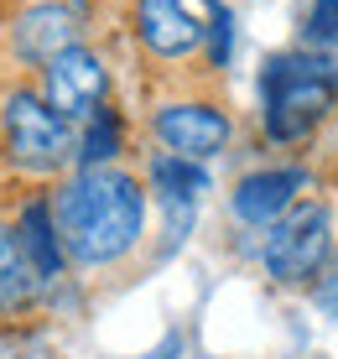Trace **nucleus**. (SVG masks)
<instances>
[{
    "label": "nucleus",
    "instance_id": "14",
    "mask_svg": "<svg viewBox=\"0 0 338 359\" xmlns=\"http://www.w3.org/2000/svg\"><path fill=\"white\" fill-rule=\"evenodd\" d=\"M234 53V16L224 0H208V57H214V68L229 63Z\"/></svg>",
    "mask_w": 338,
    "mask_h": 359
},
{
    "label": "nucleus",
    "instance_id": "6",
    "mask_svg": "<svg viewBox=\"0 0 338 359\" xmlns=\"http://www.w3.org/2000/svg\"><path fill=\"white\" fill-rule=\"evenodd\" d=\"M104 94H109V73L99 63V53H89V47H73V53H62L42 68V99L68 126H79V120L89 126L104 109Z\"/></svg>",
    "mask_w": 338,
    "mask_h": 359
},
{
    "label": "nucleus",
    "instance_id": "4",
    "mask_svg": "<svg viewBox=\"0 0 338 359\" xmlns=\"http://www.w3.org/2000/svg\"><path fill=\"white\" fill-rule=\"evenodd\" d=\"M328 245H333V229H328V208L323 203H297L286 208V214L271 224L266 234V250H260V261L276 281L286 287H302L323 271L328 261Z\"/></svg>",
    "mask_w": 338,
    "mask_h": 359
},
{
    "label": "nucleus",
    "instance_id": "15",
    "mask_svg": "<svg viewBox=\"0 0 338 359\" xmlns=\"http://www.w3.org/2000/svg\"><path fill=\"white\" fill-rule=\"evenodd\" d=\"M307 42L318 47V53H328V47H338V0H318V6L307 11Z\"/></svg>",
    "mask_w": 338,
    "mask_h": 359
},
{
    "label": "nucleus",
    "instance_id": "13",
    "mask_svg": "<svg viewBox=\"0 0 338 359\" xmlns=\"http://www.w3.org/2000/svg\"><path fill=\"white\" fill-rule=\"evenodd\" d=\"M120 151V120H115V109H99V115L83 126V135H79V162L83 167H109V156Z\"/></svg>",
    "mask_w": 338,
    "mask_h": 359
},
{
    "label": "nucleus",
    "instance_id": "12",
    "mask_svg": "<svg viewBox=\"0 0 338 359\" xmlns=\"http://www.w3.org/2000/svg\"><path fill=\"white\" fill-rule=\"evenodd\" d=\"M151 188L161 193V203H198L208 193V172L193 156L177 151H156L151 156Z\"/></svg>",
    "mask_w": 338,
    "mask_h": 359
},
{
    "label": "nucleus",
    "instance_id": "3",
    "mask_svg": "<svg viewBox=\"0 0 338 359\" xmlns=\"http://www.w3.org/2000/svg\"><path fill=\"white\" fill-rule=\"evenodd\" d=\"M0 151L32 177H53L79 156V141H73V126L42 99V89L16 83L0 99Z\"/></svg>",
    "mask_w": 338,
    "mask_h": 359
},
{
    "label": "nucleus",
    "instance_id": "10",
    "mask_svg": "<svg viewBox=\"0 0 338 359\" xmlns=\"http://www.w3.org/2000/svg\"><path fill=\"white\" fill-rule=\"evenodd\" d=\"M16 234H21V245H27L36 276H42V281H58V276H62V261H68V250H62V234H58L53 198H32V203L21 208V219H16Z\"/></svg>",
    "mask_w": 338,
    "mask_h": 359
},
{
    "label": "nucleus",
    "instance_id": "7",
    "mask_svg": "<svg viewBox=\"0 0 338 359\" xmlns=\"http://www.w3.org/2000/svg\"><path fill=\"white\" fill-rule=\"evenodd\" d=\"M151 130H156V141L167 146V151L193 156V162L224 151L229 135H234L229 115L214 109V104H203V99H172V104H161L151 115Z\"/></svg>",
    "mask_w": 338,
    "mask_h": 359
},
{
    "label": "nucleus",
    "instance_id": "1",
    "mask_svg": "<svg viewBox=\"0 0 338 359\" xmlns=\"http://www.w3.org/2000/svg\"><path fill=\"white\" fill-rule=\"evenodd\" d=\"M58 234L73 266H115L141 245L146 229V193L120 167H83L53 193Z\"/></svg>",
    "mask_w": 338,
    "mask_h": 359
},
{
    "label": "nucleus",
    "instance_id": "9",
    "mask_svg": "<svg viewBox=\"0 0 338 359\" xmlns=\"http://www.w3.org/2000/svg\"><path fill=\"white\" fill-rule=\"evenodd\" d=\"M135 36L156 57H187L203 42V27L182 0H135Z\"/></svg>",
    "mask_w": 338,
    "mask_h": 359
},
{
    "label": "nucleus",
    "instance_id": "2",
    "mask_svg": "<svg viewBox=\"0 0 338 359\" xmlns=\"http://www.w3.org/2000/svg\"><path fill=\"white\" fill-rule=\"evenodd\" d=\"M266 130L276 141H302L338 104V63L328 53H281L260 73Z\"/></svg>",
    "mask_w": 338,
    "mask_h": 359
},
{
    "label": "nucleus",
    "instance_id": "8",
    "mask_svg": "<svg viewBox=\"0 0 338 359\" xmlns=\"http://www.w3.org/2000/svg\"><path fill=\"white\" fill-rule=\"evenodd\" d=\"M307 188V172L297 167H271V172H250L240 188L229 193V208L240 224H255V229H271L286 208L297 203V193Z\"/></svg>",
    "mask_w": 338,
    "mask_h": 359
},
{
    "label": "nucleus",
    "instance_id": "16",
    "mask_svg": "<svg viewBox=\"0 0 338 359\" xmlns=\"http://www.w3.org/2000/svg\"><path fill=\"white\" fill-rule=\"evenodd\" d=\"M318 307H323V313H333V318H338V266H333L328 276L318 281Z\"/></svg>",
    "mask_w": 338,
    "mask_h": 359
},
{
    "label": "nucleus",
    "instance_id": "5",
    "mask_svg": "<svg viewBox=\"0 0 338 359\" xmlns=\"http://www.w3.org/2000/svg\"><path fill=\"white\" fill-rule=\"evenodd\" d=\"M79 32H83V27H79V11H73V6H62V0H32V6H21L16 16H11L6 47H11V57H16V63L47 68L53 57L83 47Z\"/></svg>",
    "mask_w": 338,
    "mask_h": 359
},
{
    "label": "nucleus",
    "instance_id": "11",
    "mask_svg": "<svg viewBox=\"0 0 338 359\" xmlns=\"http://www.w3.org/2000/svg\"><path fill=\"white\" fill-rule=\"evenodd\" d=\"M36 287H42V276H36L27 245H21L16 224H0V313H16V307H27Z\"/></svg>",
    "mask_w": 338,
    "mask_h": 359
}]
</instances>
